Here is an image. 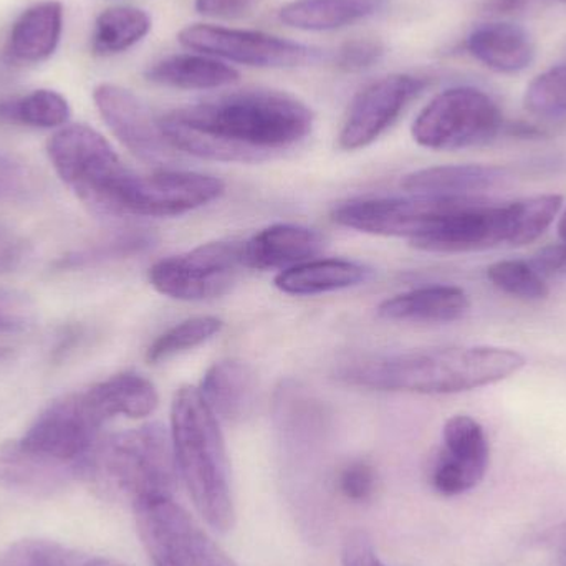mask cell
Instances as JSON below:
<instances>
[{
	"label": "cell",
	"mask_w": 566,
	"mask_h": 566,
	"mask_svg": "<svg viewBox=\"0 0 566 566\" xmlns=\"http://www.w3.org/2000/svg\"><path fill=\"white\" fill-rule=\"evenodd\" d=\"M163 133L181 155L222 163H259L312 133L305 103L275 90H242L159 116Z\"/></svg>",
	"instance_id": "6da1fadb"
},
{
	"label": "cell",
	"mask_w": 566,
	"mask_h": 566,
	"mask_svg": "<svg viewBox=\"0 0 566 566\" xmlns=\"http://www.w3.org/2000/svg\"><path fill=\"white\" fill-rule=\"evenodd\" d=\"M524 355L499 346H449L371 355L339 366L346 385L375 391L454 395L504 381L524 368Z\"/></svg>",
	"instance_id": "7a4b0ae2"
},
{
	"label": "cell",
	"mask_w": 566,
	"mask_h": 566,
	"mask_svg": "<svg viewBox=\"0 0 566 566\" xmlns=\"http://www.w3.org/2000/svg\"><path fill=\"white\" fill-rule=\"evenodd\" d=\"M169 434L192 504L209 527L228 534L235 522L228 449L218 416L196 386L182 385L175 392Z\"/></svg>",
	"instance_id": "3957f363"
},
{
	"label": "cell",
	"mask_w": 566,
	"mask_h": 566,
	"mask_svg": "<svg viewBox=\"0 0 566 566\" xmlns=\"http://www.w3.org/2000/svg\"><path fill=\"white\" fill-rule=\"evenodd\" d=\"M562 205L564 198L557 195L534 196L509 205H491L481 198L462 199L442 212L411 245L432 254L522 248L537 241L551 228Z\"/></svg>",
	"instance_id": "277c9868"
},
{
	"label": "cell",
	"mask_w": 566,
	"mask_h": 566,
	"mask_svg": "<svg viewBox=\"0 0 566 566\" xmlns=\"http://www.w3.org/2000/svg\"><path fill=\"white\" fill-rule=\"evenodd\" d=\"M178 475L171 434L153 422L99 439L85 481L105 497L123 499L135 507L172 497Z\"/></svg>",
	"instance_id": "5b68a950"
},
{
	"label": "cell",
	"mask_w": 566,
	"mask_h": 566,
	"mask_svg": "<svg viewBox=\"0 0 566 566\" xmlns=\"http://www.w3.org/2000/svg\"><path fill=\"white\" fill-rule=\"evenodd\" d=\"M56 175L96 214H112L113 199L129 169L96 129L70 125L46 143Z\"/></svg>",
	"instance_id": "8992f818"
},
{
	"label": "cell",
	"mask_w": 566,
	"mask_h": 566,
	"mask_svg": "<svg viewBox=\"0 0 566 566\" xmlns=\"http://www.w3.org/2000/svg\"><path fill=\"white\" fill-rule=\"evenodd\" d=\"M504 118L497 103L472 86L439 93L416 118L412 138L422 148L455 151L491 143Z\"/></svg>",
	"instance_id": "52a82bcc"
},
{
	"label": "cell",
	"mask_w": 566,
	"mask_h": 566,
	"mask_svg": "<svg viewBox=\"0 0 566 566\" xmlns=\"http://www.w3.org/2000/svg\"><path fill=\"white\" fill-rule=\"evenodd\" d=\"M214 176L179 169L138 175L129 169L115 198L113 218H178L211 205L224 195Z\"/></svg>",
	"instance_id": "ba28073f"
},
{
	"label": "cell",
	"mask_w": 566,
	"mask_h": 566,
	"mask_svg": "<svg viewBox=\"0 0 566 566\" xmlns=\"http://www.w3.org/2000/svg\"><path fill=\"white\" fill-rule=\"evenodd\" d=\"M103 426L83 392H70L50 402L19 442L45 461L75 469L85 481L86 465L102 439Z\"/></svg>",
	"instance_id": "9c48e42d"
},
{
	"label": "cell",
	"mask_w": 566,
	"mask_h": 566,
	"mask_svg": "<svg viewBox=\"0 0 566 566\" xmlns=\"http://www.w3.org/2000/svg\"><path fill=\"white\" fill-rule=\"evenodd\" d=\"M244 244L208 242L185 254L171 255L149 269L156 292L181 302H202L224 295L244 268Z\"/></svg>",
	"instance_id": "30bf717a"
},
{
	"label": "cell",
	"mask_w": 566,
	"mask_h": 566,
	"mask_svg": "<svg viewBox=\"0 0 566 566\" xmlns=\"http://www.w3.org/2000/svg\"><path fill=\"white\" fill-rule=\"evenodd\" d=\"M179 42L186 49L259 69H295L322 59V52L315 46L271 33L226 27L189 25L179 33Z\"/></svg>",
	"instance_id": "8fae6325"
},
{
	"label": "cell",
	"mask_w": 566,
	"mask_h": 566,
	"mask_svg": "<svg viewBox=\"0 0 566 566\" xmlns=\"http://www.w3.org/2000/svg\"><path fill=\"white\" fill-rule=\"evenodd\" d=\"M133 509L139 537L155 566H206L219 548L172 497Z\"/></svg>",
	"instance_id": "7c38bea8"
},
{
	"label": "cell",
	"mask_w": 566,
	"mask_h": 566,
	"mask_svg": "<svg viewBox=\"0 0 566 566\" xmlns=\"http://www.w3.org/2000/svg\"><path fill=\"white\" fill-rule=\"evenodd\" d=\"M459 201L462 199L422 195L358 199L338 206L332 216L333 221L343 228L382 238H405L411 242L424 234L442 212Z\"/></svg>",
	"instance_id": "4fadbf2b"
},
{
	"label": "cell",
	"mask_w": 566,
	"mask_h": 566,
	"mask_svg": "<svg viewBox=\"0 0 566 566\" xmlns=\"http://www.w3.org/2000/svg\"><path fill=\"white\" fill-rule=\"evenodd\" d=\"M96 108L113 135L136 158L158 169L181 158L163 133L159 116L149 109L135 93L112 83H103L93 92Z\"/></svg>",
	"instance_id": "5bb4252c"
},
{
	"label": "cell",
	"mask_w": 566,
	"mask_h": 566,
	"mask_svg": "<svg viewBox=\"0 0 566 566\" xmlns=\"http://www.w3.org/2000/svg\"><path fill=\"white\" fill-rule=\"evenodd\" d=\"M426 85L424 78L396 73L366 86L349 105L338 136L339 148L356 151L375 143Z\"/></svg>",
	"instance_id": "9a60e30c"
},
{
	"label": "cell",
	"mask_w": 566,
	"mask_h": 566,
	"mask_svg": "<svg viewBox=\"0 0 566 566\" xmlns=\"http://www.w3.org/2000/svg\"><path fill=\"white\" fill-rule=\"evenodd\" d=\"M491 459L484 428L471 416H452L442 429V446L432 465V488L446 497L465 494L481 484Z\"/></svg>",
	"instance_id": "2e32d148"
},
{
	"label": "cell",
	"mask_w": 566,
	"mask_h": 566,
	"mask_svg": "<svg viewBox=\"0 0 566 566\" xmlns=\"http://www.w3.org/2000/svg\"><path fill=\"white\" fill-rule=\"evenodd\" d=\"M325 248V239L313 229L275 224L244 242V268L254 271H286L313 261Z\"/></svg>",
	"instance_id": "e0dca14e"
},
{
	"label": "cell",
	"mask_w": 566,
	"mask_h": 566,
	"mask_svg": "<svg viewBox=\"0 0 566 566\" xmlns=\"http://www.w3.org/2000/svg\"><path fill=\"white\" fill-rule=\"evenodd\" d=\"M82 481L78 472L27 451L19 439L0 442V488L30 497H50Z\"/></svg>",
	"instance_id": "ac0fdd59"
},
{
	"label": "cell",
	"mask_w": 566,
	"mask_h": 566,
	"mask_svg": "<svg viewBox=\"0 0 566 566\" xmlns=\"http://www.w3.org/2000/svg\"><path fill=\"white\" fill-rule=\"evenodd\" d=\"M63 32V7L55 0L35 3L20 13L6 42L7 62L36 65L53 55Z\"/></svg>",
	"instance_id": "d6986e66"
},
{
	"label": "cell",
	"mask_w": 566,
	"mask_h": 566,
	"mask_svg": "<svg viewBox=\"0 0 566 566\" xmlns=\"http://www.w3.org/2000/svg\"><path fill=\"white\" fill-rule=\"evenodd\" d=\"M199 391L218 419L229 422L242 421L254 409L258 399V375L248 363L222 359L205 373Z\"/></svg>",
	"instance_id": "ffe728a7"
},
{
	"label": "cell",
	"mask_w": 566,
	"mask_h": 566,
	"mask_svg": "<svg viewBox=\"0 0 566 566\" xmlns=\"http://www.w3.org/2000/svg\"><path fill=\"white\" fill-rule=\"evenodd\" d=\"M507 171L489 165H448L419 169L402 179V188L411 195L436 198L472 199L497 188Z\"/></svg>",
	"instance_id": "44dd1931"
},
{
	"label": "cell",
	"mask_w": 566,
	"mask_h": 566,
	"mask_svg": "<svg viewBox=\"0 0 566 566\" xmlns=\"http://www.w3.org/2000/svg\"><path fill=\"white\" fill-rule=\"evenodd\" d=\"M475 60L499 73H518L532 65L537 55L534 39L524 27L491 22L472 30L465 40Z\"/></svg>",
	"instance_id": "7402d4cb"
},
{
	"label": "cell",
	"mask_w": 566,
	"mask_h": 566,
	"mask_svg": "<svg viewBox=\"0 0 566 566\" xmlns=\"http://www.w3.org/2000/svg\"><path fill=\"white\" fill-rule=\"evenodd\" d=\"M471 306L468 293L455 285H426L399 293L378 306L391 322L448 323L462 318Z\"/></svg>",
	"instance_id": "603a6c76"
},
{
	"label": "cell",
	"mask_w": 566,
	"mask_h": 566,
	"mask_svg": "<svg viewBox=\"0 0 566 566\" xmlns=\"http://www.w3.org/2000/svg\"><path fill=\"white\" fill-rule=\"evenodd\" d=\"M96 418L106 424L116 416L142 419L155 412L159 396L155 385L138 373H119L83 391Z\"/></svg>",
	"instance_id": "cb8c5ba5"
},
{
	"label": "cell",
	"mask_w": 566,
	"mask_h": 566,
	"mask_svg": "<svg viewBox=\"0 0 566 566\" xmlns=\"http://www.w3.org/2000/svg\"><path fill=\"white\" fill-rule=\"evenodd\" d=\"M371 271L343 259H318L286 269L275 277V286L289 295H322L352 289L368 281Z\"/></svg>",
	"instance_id": "d4e9b609"
},
{
	"label": "cell",
	"mask_w": 566,
	"mask_h": 566,
	"mask_svg": "<svg viewBox=\"0 0 566 566\" xmlns=\"http://www.w3.org/2000/svg\"><path fill=\"white\" fill-rule=\"evenodd\" d=\"M388 0H293L279 12V19L293 29L326 32L376 15Z\"/></svg>",
	"instance_id": "484cf974"
},
{
	"label": "cell",
	"mask_w": 566,
	"mask_h": 566,
	"mask_svg": "<svg viewBox=\"0 0 566 566\" xmlns=\"http://www.w3.org/2000/svg\"><path fill=\"white\" fill-rule=\"evenodd\" d=\"M146 78L156 85L179 90H214L238 82L239 72L228 63L211 56L185 55L166 56L146 70Z\"/></svg>",
	"instance_id": "4316f807"
},
{
	"label": "cell",
	"mask_w": 566,
	"mask_h": 566,
	"mask_svg": "<svg viewBox=\"0 0 566 566\" xmlns=\"http://www.w3.org/2000/svg\"><path fill=\"white\" fill-rule=\"evenodd\" d=\"M151 30V19L138 7L116 6L103 10L92 33V50L98 56L126 52Z\"/></svg>",
	"instance_id": "83f0119b"
},
{
	"label": "cell",
	"mask_w": 566,
	"mask_h": 566,
	"mask_svg": "<svg viewBox=\"0 0 566 566\" xmlns=\"http://www.w3.org/2000/svg\"><path fill=\"white\" fill-rule=\"evenodd\" d=\"M69 118V102L53 90H35L15 98L0 99V123L50 129L65 125Z\"/></svg>",
	"instance_id": "f1b7e54d"
},
{
	"label": "cell",
	"mask_w": 566,
	"mask_h": 566,
	"mask_svg": "<svg viewBox=\"0 0 566 566\" xmlns=\"http://www.w3.org/2000/svg\"><path fill=\"white\" fill-rule=\"evenodd\" d=\"M222 328H224V322L218 316L209 315L192 316L185 322L176 323L149 345L146 361L156 365L189 349L198 348L202 343L219 335Z\"/></svg>",
	"instance_id": "f546056e"
},
{
	"label": "cell",
	"mask_w": 566,
	"mask_h": 566,
	"mask_svg": "<svg viewBox=\"0 0 566 566\" xmlns=\"http://www.w3.org/2000/svg\"><path fill=\"white\" fill-rule=\"evenodd\" d=\"M151 245V235L145 234V232H132V234L118 235V238L109 239V241L92 245V248L70 252V254L56 259L53 262V269H56V271H76V269H85L90 265H98L103 262L142 254Z\"/></svg>",
	"instance_id": "4dcf8cb0"
},
{
	"label": "cell",
	"mask_w": 566,
	"mask_h": 566,
	"mask_svg": "<svg viewBox=\"0 0 566 566\" xmlns=\"http://www.w3.org/2000/svg\"><path fill=\"white\" fill-rule=\"evenodd\" d=\"M489 281L499 290L522 300H544L551 295L547 282L525 261H499L488 269Z\"/></svg>",
	"instance_id": "1f68e13d"
},
{
	"label": "cell",
	"mask_w": 566,
	"mask_h": 566,
	"mask_svg": "<svg viewBox=\"0 0 566 566\" xmlns=\"http://www.w3.org/2000/svg\"><path fill=\"white\" fill-rule=\"evenodd\" d=\"M42 191V176L19 156L0 149V205L29 202Z\"/></svg>",
	"instance_id": "d6a6232c"
},
{
	"label": "cell",
	"mask_w": 566,
	"mask_h": 566,
	"mask_svg": "<svg viewBox=\"0 0 566 566\" xmlns=\"http://www.w3.org/2000/svg\"><path fill=\"white\" fill-rule=\"evenodd\" d=\"M86 558L59 542L27 538L10 545L2 566H83Z\"/></svg>",
	"instance_id": "836d02e7"
},
{
	"label": "cell",
	"mask_w": 566,
	"mask_h": 566,
	"mask_svg": "<svg viewBox=\"0 0 566 566\" xmlns=\"http://www.w3.org/2000/svg\"><path fill=\"white\" fill-rule=\"evenodd\" d=\"M525 108L545 118L566 116V65L538 75L525 92Z\"/></svg>",
	"instance_id": "e575fe53"
},
{
	"label": "cell",
	"mask_w": 566,
	"mask_h": 566,
	"mask_svg": "<svg viewBox=\"0 0 566 566\" xmlns=\"http://www.w3.org/2000/svg\"><path fill=\"white\" fill-rule=\"evenodd\" d=\"M35 322V302L22 290L0 286V338L30 332Z\"/></svg>",
	"instance_id": "d590c367"
},
{
	"label": "cell",
	"mask_w": 566,
	"mask_h": 566,
	"mask_svg": "<svg viewBox=\"0 0 566 566\" xmlns=\"http://www.w3.org/2000/svg\"><path fill=\"white\" fill-rule=\"evenodd\" d=\"M338 489L348 501H369L376 491L375 469L365 461L349 462L339 471Z\"/></svg>",
	"instance_id": "8d00e7d4"
},
{
	"label": "cell",
	"mask_w": 566,
	"mask_h": 566,
	"mask_svg": "<svg viewBox=\"0 0 566 566\" xmlns=\"http://www.w3.org/2000/svg\"><path fill=\"white\" fill-rule=\"evenodd\" d=\"M385 55V45L376 39H356L346 42L336 53V66L343 72H363L371 69Z\"/></svg>",
	"instance_id": "74e56055"
},
{
	"label": "cell",
	"mask_w": 566,
	"mask_h": 566,
	"mask_svg": "<svg viewBox=\"0 0 566 566\" xmlns=\"http://www.w3.org/2000/svg\"><path fill=\"white\" fill-rule=\"evenodd\" d=\"M343 566H385L376 554L371 537L365 531L346 535L342 552Z\"/></svg>",
	"instance_id": "f35d334b"
},
{
	"label": "cell",
	"mask_w": 566,
	"mask_h": 566,
	"mask_svg": "<svg viewBox=\"0 0 566 566\" xmlns=\"http://www.w3.org/2000/svg\"><path fill=\"white\" fill-rule=\"evenodd\" d=\"M259 0H196L195 7L202 15L216 19H241L258 6Z\"/></svg>",
	"instance_id": "ab89813d"
},
{
	"label": "cell",
	"mask_w": 566,
	"mask_h": 566,
	"mask_svg": "<svg viewBox=\"0 0 566 566\" xmlns=\"http://www.w3.org/2000/svg\"><path fill=\"white\" fill-rule=\"evenodd\" d=\"M29 244L9 228L0 224V274L15 271L25 259Z\"/></svg>",
	"instance_id": "60d3db41"
},
{
	"label": "cell",
	"mask_w": 566,
	"mask_h": 566,
	"mask_svg": "<svg viewBox=\"0 0 566 566\" xmlns=\"http://www.w3.org/2000/svg\"><path fill=\"white\" fill-rule=\"evenodd\" d=\"M532 268L544 277V275L557 274L566 269V244L542 249L531 261Z\"/></svg>",
	"instance_id": "b9f144b4"
},
{
	"label": "cell",
	"mask_w": 566,
	"mask_h": 566,
	"mask_svg": "<svg viewBox=\"0 0 566 566\" xmlns=\"http://www.w3.org/2000/svg\"><path fill=\"white\" fill-rule=\"evenodd\" d=\"M80 338H82V329H80L78 326H70V328H66L65 335L60 339L56 348L53 349V359L59 361V359L65 358L66 353L72 352L73 346L80 342Z\"/></svg>",
	"instance_id": "7bdbcfd3"
},
{
	"label": "cell",
	"mask_w": 566,
	"mask_h": 566,
	"mask_svg": "<svg viewBox=\"0 0 566 566\" xmlns=\"http://www.w3.org/2000/svg\"><path fill=\"white\" fill-rule=\"evenodd\" d=\"M551 542L554 544L555 551H557L562 557L566 558V525L554 532Z\"/></svg>",
	"instance_id": "ee69618b"
},
{
	"label": "cell",
	"mask_w": 566,
	"mask_h": 566,
	"mask_svg": "<svg viewBox=\"0 0 566 566\" xmlns=\"http://www.w3.org/2000/svg\"><path fill=\"white\" fill-rule=\"evenodd\" d=\"M206 566H235L232 564L231 560H229L228 557H226V554H222L221 551L216 552L214 555H212L211 560L208 562V565Z\"/></svg>",
	"instance_id": "f6af8a7d"
},
{
	"label": "cell",
	"mask_w": 566,
	"mask_h": 566,
	"mask_svg": "<svg viewBox=\"0 0 566 566\" xmlns=\"http://www.w3.org/2000/svg\"><path fill=\"white\" fill-rule=\"evenodd\" d=\"M83 566H125L122 564H118V562L115 560H108V558H92V560H85V564Z\"/></svg>",
	"instance_id": "bcb514c9"
},
{
	"label": "cell",
	"mask_w": 566,
	"mask_h": 566,
	"mask_svg": "<svg viewBox=\"0 0 566 566\" xmlns=\"http://www.w3.org/2000/svg\"><path fill=\"white\" fill-rule=\"evenodd\" d=\"M558 234H560L562 242L566 244V212L564 218L560 219V224H558Z\"/></svg>",
	"instance_id": "7dc6e473"
},
{
	"label": "cell",
	"mask_w": 566,
	"mask_h": 566,
	"mask_svg": "<svg viewBox=\"0 0 566 566\" xmlns=\"http://www.w3.org/2000/svg\"><path fill=\"white\" fill-rule=\"evenodd\" d=\"M12 356V348H7V346H0V363L6 361Z\"/></svg>",
	"instance_id": "c3c4849f"
},
{
	"label": "cell",
	"mask_w": 566,
	"mask_h": 566,
	"mask_svg": "<svg viewBox=\"0 0 566 566\" xmlns=\"http://www.w3.org/2000/svg\"><path fill=\"white\" fill-rule=\"evenodd\" d=\"M558 2H565L566 3V0H558Z\"/></svg>",
	"instance_id": "681fc988"
}]
</instances>
